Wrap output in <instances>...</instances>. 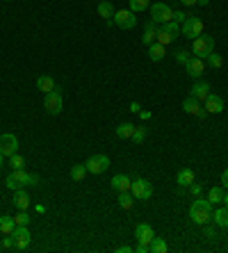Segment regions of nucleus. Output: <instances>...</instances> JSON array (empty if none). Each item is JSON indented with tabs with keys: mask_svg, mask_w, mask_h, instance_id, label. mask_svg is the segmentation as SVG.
<instances>
[{
	"mask_svg": "<svg viewBox=\"0 0 228 253\" xmlns=\"http://www.w3.org/2000/svg\"><path fill=\"white\" fill-rule=\"evenodd\" d=\"M135 237H137L139 244H151V240L155 237V233H153L151 224H137L135 226Z\"/></svg>",
	"mask_w": 228,
	"mask_h": 253,
	"instance_id": "nucleus-12",
	"label": "nucleus"
},
{
	"mask_svg": "<svg viewBox=\"0 0 228 253\" xmlns=\"http://www.w3.org/2000/svg\"><path fill=\"white\" fill-rule=\"evenodd\" d=\"M169 251V244L162 240V237H153L149 244V253H167Z\"/></svg>",
	"mask_w": 228,
	"mask_h": 253,
	"instance_id": "nucleus-25",
	"label": "nucleus"
},
{
	"mask_svg": "<svg viewBox=\"0 0 228 253\" xmlns=\"http://www.w3.org/2000/svg\"><path fill=\"white\" fill-rule=\"evenodd\" d=\"M176 60L180 62V64H185V62H187L189 57H187V53H185V50H178V53H176Z\"/></svg>",
	"mask_w": 228,
	"mask_h": 253,
	"instance_id": "nucleus-39",
	"label": "nucleus"
},
{
	"mask_svg": "<svg viewBox=\"0 0 228 253\" xmlns=\"http://www.w3.org/2000/svg\"><path fill=\"white\" fill-rule=\"evenodd\" d=\"M205 235H208L210 240H212V237H215V228H210L208 224H205Z\"/></svg>",
	"mask_w": 228,
	"mask_h": 253,
	"instance_id": "nucleus-43",
	"label": "nucleus"
},
{
	"mask_svg": "<svg viewBox=\"0 0 228 253\" xmlns=\"http://www.w3.org/2000/svg\"><path fill=\"white\" fill-rule=\"evenodd\" d=\"M2 162H5V155L0 153V167H2Z\"/></svg>",
	"mask_w": 228,
	"mask_h": 253,
	"instance_id": "nucleus-51",
	"label": "nucleus"
},
{
	"mask_svg": "<svg viewBox=\"0 0 228 253\" xmlns=\"http://www.w3.org/2000/svg\"><path fill=\"white\" fill-rule=\"evenodd\" d=\"M208 2H210V0H196V5H201V7H205Z\"/></svg>",
	"mask_w": 228,
	"mask_h": 253,
	"instance_id": "nucleus-49",
	"label": "nucleus"
},
{
	"mask_svg": "<svg viewBox=\"0 0 228 253\" xmlns=\"http://www.w3.org/2000/svg\"><path fill=\"white\" fill-rule=\"evenodd\" d=\"M14 242H16V249H27L30 247V230H27V226H16L14 228Z\"/></svg>",
	"mask_w": 228,
	"mask_h": 253,
	"instance_id": "nucleus-13",
	"label": "nucleus"
},
{
	"mask_svg": "<svg viewBox=\"0 0 228 253\" xmlns=\"http://www.w3.org/2000/svg\"><path fill=\"white\" fill-rule=\"evenodd\" d=\"M180 5H187V7H192V5H196V0H180Z\"/></svg>",
	"mask_w": 228,
	"mask_h": 253,
	"instance_id": "nucleus-47",
	"label": "nucleus"
},
{
	"mask_svg": "<svg viewBox=\"0 0 228 253\" xmlns=\"http://www.w3.org/2000/svg\"><path fill=\"white\" fill-rule=\"evenodd\" d=\"M224 187H212L208 192V201L212 203V206H219V203H224Z\"/></svg>",
	"mask_w": 228,
	"mask_h": 253,
	"instance_id": "nucleus-29",
	"label": "nucleus"
},
{
	"mask_svg": "<svg viewBox=\"0 0 228 253\" xmlns=\"http://www.w3.org/2000/svg\"><path fill=\"white\" fill-rule=\"evenodd\" d=\"M85 167H87V171L94 173V176L105 173L110 169V158H107V155H91L89 160L85 162Z\"/></svg>",
	"mask_w": 228,
	"mask_h": 253,
	"instance_id": "nucleus-8",
	"label": "nucleus"
},
{
	"mask_svg": "<svg viewBox=\"0 0 228 253\" xmlns=\"http://www.w3.org/2000/svg\"><path fill=\"white\" fill-rule=\"evenodd\" d=\"M151 16H153V23H169L174 21V9L169 5H164V2H153L151 5Z\"/></svg>",
	"mask_w": 228,
	"mask_h": 253,
	"instance_id": "nucleus-7",
	"label": "nucleus"
},
{
	"mask_svg": "<svg viewBox=\"0 0 228 253\" xmlns=\"http://www.w3.org/2000/svg\"><path fill=\"white\" fill-rule=\"evenodd\" d=\"M98 16H101V19H107V21L114 16V7H112L110 0H103V2H98Z\"/></svg>",
	"mask_w": 228,
	"mask_h": 253,
	"instance_id": "nucleus-27",
	"label": "nucleus"
},
{
	"mask_svg": "<svg viewBox=\"0 0 228 253\" xmlns=\"http://www.w3.org/2000/svg\"><path fill=\"white\" fill-rule=\"evenodd\" d=\"M212 212H215V207H212L210 201L196 199L192 203V207H189V219L194 221V224H199V226H205V224L212 221Z\"/></svg>",
	"mask_w": 228,
	"mask_h": 253,
	"instance_id": "nucleus-1",
	"label": "nucleus"
},
{
	"mask_svg": "<svg viewBox=\"0 0 228 253\" xmlns=\"http://www.w3.org/2000/svg\"><path fill=\"white\" fill-rule=\"evenodd\" d=\"M14 221H16V226H27V221H30V217H27L25 210H19V214L14 217Z\"/></svg>",
	"mask_w": 228,
	"mask_h": 253,
	"instance_id": "nucleus-36",
	"label": "nucleus"
},
{
	"mask_svg": "<svg viewBox=\"0 0 228 253\" xmlns=\"http://www.w3.org/2000/svg\"><path fill=\"white\" fill-rule=\"evenodd\" d=\"M155 37H157V27H155V23H146V27H144V37H142L144 46H151V44L155 41Z\"/></svg>",
	"mask_w": 228,
	"mask_h": 253,
	"instance_id": "nucleus-22",
	"label": "nucleus"
},
{
	"mask_svg": "<svg viewBox=\"0 0 228 253\" xmlns=\"http://www.w3.org/2000/svg\"><path fill=\"white\" fill-rule=\"evenodd\" d=\"M185 69H187V73L192 75V78H196V80L205 73V64H203V60H199V57H189V60L185 62Z\"/></svg>",
	"mask_w": 228,
	"mask_h": 253,
	"instance_id": "nucleus-14",
	"label": "nucleus"
},
{
	"mask_svg": "<svg viewBox=\"0 0 228 253\" xmlns=\"http://www.w3.org/2000/svg\"><path fill=\"white\" fill-rule=\"evenodd\" d=\"M37 89L44 93L52 92V89H55V80H52L51 75H39V78H37Z\"/></svg>",
	"mask_w": 228,
	"mask_h": 253,
	"instance_id": "nucleus-24",
	"label": "nucleus"
},
{
	"mask_svg": "<svg viewBox=\"0 0 228 253\" xmlns=\"http://www.w3.org/2000/svg\"><path fill=\"white\" fill-rule=\"evenodd\" d=\"M182 110H185L187 114H194L196 116V112L201 110V105H199V100H196L194 96H187V98L182 100Z\"/></svg>",
	"mask_w": 228,
	"mask_h": 253,
	"instance_id": "nucleus-28",
	"label": "nucleus"
},
{
	"mask_svg": "<svg viewBox=\"0 0 228 253\" xmlns=\"http://www.w3.org/2000/svg\"><path fill=\"white\" fill-rule=\"evenodd\" d=\"M37 212L44 214V212H46V206H41V203H39V206H37Z\"/></svg>",
	"mask_w": 228,
	"mask_h": 253,
	"instance_id": "nucleus-48",
	"label": "nucleus"
},
{
	"mask_svg": "<svg viewBox=\"0 0 228 253\" xmlns=\"http://www.w3.org/2000/svg\"><path fill=\"white\" fill-rule=\"evenodd\" d=\"M189 189H192V194H194V196H199V194H201V185H196V183H192V185H189Z\"/></svg>",
	"mask_w": 228,
	"mask_h": 253,
	"instance_id": "nucleus-41",
	"label": "nucleus"
},
{
	"mask_svg": "<svg viewBox=\"0 0 228 253\" xmlns=\"http://www.w3.org/2000/svg\"><path fill=\"white\" fill-rule=\"evenodd\" d=\"M87 173H89V171H87V167H85V164H76V167L71 169V178L76 180V183H82Z\"/></svg>",
	"mask_w": 228,
	"mask_h": 253,
	"instance_id": "nucleus-31",
	"label": "nucleus"
},
{
	"mask_svg": "<svg viewBox=\"0 0 228 253\" xmlns=\"http://www.w3.org/2000/svg\"><path fill=\"white\" fill-rule=\"evenodd\" d=\"M110 183H112V189H114V192H130V187H132V180L128 178L126 173H117Z\"/></svg>",
	"mask_w": 228,
	"mask_h": 253,
	"instance_id": "nucleus-15",
	"label": "nucleus"
},
{
	"mask_svg": "<svg viewBox=\"0 0 228 253\" xmlns=\"http://www.w3.org/2000/svg\"><path fill=\"white\" fill-rule=\"evenodd\" d=\"M205 110H208V114L224 112V98L217 96V93H208V98H205Z\"/></svg>",
	"mask_w": 228,
	"mask_h": 253,
	"instance_id": "nucleus-16",
	"label": "nucleus"
},
{
	"mask_svg": "<svg viewBox=\"0 0 228 253\" xmlns=\"http://www.w3.org/2000/svg\"><path fill=\"white\" fill-rule=\"evenodd\" d=\"M62 105H64V100H62V92H59L57 87L52 89V92L46 93V98H44V107H46V112L52 114V116H57L59 112H62Z\"/></svg>",
	"mask_w": 228,
	"mask_h": 253,
	"instance_id": "nucleus-6",
	"label": "nucleus"
},
{
	"mask_svg": "<svg viewBox=\"0 0 228 253\" xmlns=\"http://www.w3.org/2000/svg\"><path fill=\"white\" fill-rule=\"evenodd\" d=\"M130 192L135 199L139 201H149L151 199V194H153V185H151L146 178H137L132 180V187H130Z\"/></svg>",
	"mask_w": 228,
	"mask_h": 253,
	"instance_id": "nucleus-9",
	"label": "nucleus"
},
{
	"mask_svg": "<svg viewBox=\"0 0 228 253\" xmlns=\"http://www.w3.org/2000/svg\"><path fill=\"white\" fill-rule=\"evenodd\" d=\"M164 55H167V46L157 44V41H153V44L149 46V57H151L153 62H160V60L164 57Z\"/></svg>",
	"mask_w": 228,
	"mask_h": 253,
	"instance_id": "nucleus-19",
	"label": "nucleus"
},
{
	"mask_svg": "<svg viewBox=\"0 0 228 253\" xmlns=\"http://www.w3.org/2000/svg\"><path fill=\"white\" fill-rule=\"evenodd\" d=\"M14 228H16V221H14V217H7V214H2V217H0V233H2V235H12Z\"/></svg>",
	"mask_w": 228,
	"mask_h": 253,
	"instance_id": "nucleus-23",
	"label": "nucleus"
},
{
	"mask_svg": "<svg viewBox=\"0 0 228 253\" xmlns=\"http://www.w3.org/2000/svg\"><path fill=\"white\" fill-rule=\"evenodd\" d=\"M185 19H187V14H185V12H174V21H176L178 25H180Z\"/></svg>",
	"mask_w": 228,
	"mask_h": 253,
	"instance_id": "nucleus-38",
	"label": "nucleus"
},
{
	"mask_svg": "<svg viewBox=\"0 0 228 253\" xmlns=\"http://www.w3.org/2000/svg\"><path fill=\"white\" fill-rule=\"evenodd\" d=\"M0 153L5 155V158H12L14 153H19V139H16V135H12V133L0 135Z\"/></svg>",
	"mask_w": 228,
	"mask_h": 253,
	"instance_id": "nucleus-10",
	"label": "nucleus"
},
{
	"mask_svg": "<svg viewBox=\"0 0 228 253\" xmlns=\"http://www.w3.org/2000/svg\"><path fill=\"white\" fill-rule=\"evenodd\" d=\"M2 249H16L14 235H5V240H2Z\"/></svg>",
	"mask_w": 228,
	"mask_h": 253,
	"instance_id": "nucleus-37",
	"label": "nucleus"
},
{
	"mask_svg": "<svg viewBox=\"0 0 228 253\" xmlns=\"http://www.w3.org/2000/svg\"><path fill=\"white\" fill-rule=\"evenodd\" d=\"M39 183H41L39 176L27 173L25 169H14L5 180V185L9 187V189H21V187H25V185H39Z\"/></svg>",
	"mask_w": 228,
	"mask_h": 253,
	"instance_id": "nucleus-2",
	"label": "nucleus"
},
{
	"mask_svg": "<svg viewBox=\"0 0 228 253\" xmlns=\"http://www.w3.org/2000/svg\"><path fill=\"white\" fill-rule=\"evenodd\" d=\"M9 167L12 169H25V160H23L19 153H14L12 158H9Z\"/></svg>",
	"mask_w": 228,
	"mask_h": 253,
	"instance_id": "nucleus-33",
	"label": "nucleus"
},
{
	"mask_svg": "<svg viewBox=\"0 0 228 253\" xmlns=\"http://www.w3.org/2000/svg\"><path fill=\"white\" fill-rule=\"evenodd\" d=\"M212 50H215V39L208 37V34H201V37L192 39V55L199 57V60H205Z\"/></svg>",
	"mask_w": 228,
	"mask_h": 253,
	"instance_id": "nucleus-3",
	"label": "nucleus"
},
{
	"mask_svg": "<svg viewBox=\"0 0 228 253\" xmlns=\"http://www.w3.org/2000/svg\"><path fill=\"white\" fill-rule=\"evenodd\" d=\"M117 137L119 139H132V133H135V126L132 123H121V126H117Z\"/></svg>",
	"mask_w": 228,
	"mask_h": 253,
	"instance_id": "nucleus-26",
	"label": "nucleus"
},
{
	"mask_svg": "<svg viewBox=\"0 0 228 253\" xmlns=\"http://www.w3.org/2000/svg\"><path fill=\"white\" fill-rule=\"evenodd\" d=\"M205 60H208V64H210L212 69H222V67H224V60L219 57V55H215V53H210Z\"/></svg>",
	"mask_w": 228,
	"mask_h": 253,
	"instance_id": "nucleus-35",
	"label": "nucleus"
},
{
	"mask_svg": "<svg viewBox=\"0 0 228 253\" xmlns=\"http://www.w3.org/2000/svg\"><path fill=\"white\" fill-rule=\"evenodd\" d=\"M132 251V247H119L117 249V253H130Z\"/></svg>",
	"mask_w": 228,
	"mask_h": 253,
	"instance_id": "nucleus-46",
	"label": "nucleus"
},
{
	"mask_svg": "<svg viewBox=\"0 0 228 253\" xmlns=\"http://www.w3.org/2000/svg\"><path fill=\"white\" fill-rule=\"evenodd\" d=\"M208 93H210V85L208 82H196L194 87H192V93H189V96H194L196 100H205L208 98Z\"/></svg>",
	"mask_w": 228,
	"mask_h": 253,
	"instance_id": "nucleus-17",
	"label": "nucleus"
},
{
	"mask_svg": "<svg viewBox=\"0 0 228 253\" xmlns=\"http://www.w3.org/2000/svg\"><path fill=\"white\" fill-rule=\"evenodd\" d=\"M14 206L19 207V210H27V206H30V196L23 192V187L14 189Z\"/></svg>",
	"mask_w": 228,
	"mask_h": 253,
	"instance_id": "nucleus-20",
	"label": "nucleus"
},
{
	"mask_svg": "<svg viewBox=\"0 0 228 253\" xmlns=\"http://www.w3.org/2000/svg\"><path fill=\"white\" fill-rule=\"evenodd\" d=\"M224 206H226V207H228V192H226V194H224Z\"/></svg>",
	"mask_w": 228,
	"mask_h": 253,
	"instance_id": "nucleus-50",
	"label": "nucleus"
},
{
	"mask_svg": "<svg viewBox=\"0 0 228 253\" xmlns=\"http://www.w3.org/2000/svg\"><path fill=\"white\" fill-rule=\"evenodd\" d=\"M135 251H137V253H149V244H139V242H137Z\"/></svg>",
	"mask_w": 228,
	"mask_h": 253,
	"instance_id": "nucleus-40",
	"label": "nucleus"
},
{
	"mask_svg": "<svg viewBox=\"0 0 228 253\" xmlns=\"http://www.w3.org/2000/svg\"><path fill=\"white\" fill-rule=\"evenodd\" d=\"M205 114H208V110H205V107H201V110L196 112V116H199V119H205Z\"/></svg>",
	"mask_w": 228,
	"mask_h": 253,
	"instance_id": "nucleus-45",
	"label": "nucleus"
},
{
	"mask_svg": "<svg viewBox=\"0 0 228 253\" xmlns=\"http://www.w3.org/2000/svg\"><path fill=\"white\" fill-rule=\"evenodd\" d=\"M212 221H215L219 228H228V207H217L215 212H212Z\"/></svg>",
	"mask_w": 228,
	"mask_h": 253,
	"instance_id": "nucleus-18",
	"label": "nucleus"
},
{
	"mask_svg": "<svg viewBox=\"0 0 228 253\" xmlns=\"http://www.w3.org/2000/svg\"><path fill=\"white\" fill-rule=\"evenodd\" d=\"M139 110H142V107H139V103H137V100H135V103H130V112H139Z\"/></svg>",
	"mask_w": 228,
	"mask_h": 253,
	"instance_id": "nucleus-44",
	"label": "nucleus"
},
{
	"mask_svg": "<svg viewBox=\"0 0 228 253\" xmlns=\"http://www.w3.org/2000/svg\"><path fill=\"white\" fill-rule=\"evenodd\" d=\"M130 2V12H146L151 5V0H128Z\"/></svg>",
	"mask_w": 228,
	"mask_h": 253,
	"instance_id": "nucleus-32",
	"label": "nucleus"
},
{
	"mask_svg": "<svg viewBox=\"0 0 228 253\" xmlns=\"http://www.w3.org/2000/svg\"><path fill=\"white\" fill-rule=\"evenodd\" d=\"M144 139H146V128L135 126V133H132V141H135V144H142Z\"/></svg>",
	"mask_w": 228,
	"mask_h": 253,
	"instance_id": "nucleus-34",
	"label": "nucleus"
},
{
	"mask_svg": "<svg viewBox=\"0 0 228 253\" xmlns=\"http://www.w3.org/2000/svg\"><path fill=\"white\" fill-rule=\"evenodd\" d=\"M180 34L187 37V39H196L203 34V21L196 19V16H187V19L180 23Z\"/></svg>",
	"mask_w": 228,
	"mask_h": 253,
	"instance_id": "nucleus-5",
	"label": "nucleus"
},
{
	"mask_svg": "<svg viewBox=\"0 0 228 253\" xmlns=\"http://www.w3.org/2000/svg\"><path fill=\"white\" fill-rule=\"evenodd\" d=\"M222 183H224V187L228 189V169H224V173H222Z\"/></svg>",
	"mask_w": 228,
	"mask_h": 253,
	"instance_id": "nucleus-42",
	"label": "nucleus"
},
{
	"mask_svg": "<svg viewBox=\"0 0 228 253\" xmlns=\"http://www.w3.org/2000/svg\"><path fill=\"white\" fill-rule=\"evenodd\" d=\"M119 206L124 207V210H132V206H135L132 194L130 192H119Z\"/></svg>",
	"mask_w": 228,
	"mask_h": 253,
	"instance_id": "nucleus-30",
	"label": "nucleus"
},
{
	"mask_svg": "<svg viewBox=\"0 0 228 253\" xmlns=\"http://www.w3.org/2000/svg\"><path fill=\"white\" fill-rule=\"evenodd\" d=\"M178 34H180V25H178L176 21H169V23H162V25L157 27V44H162V46H169L171 41L178 39Z\"/></svg>",
	"mask_w": 228,
	"mask_h": 253,
	"instance_id": "nucleus-4",
	"label": "nucleus"
},
{
	"mask_svg": "<svg viewBox=\"0 0 228 253\" xmlns=\"http://www.w3.org/2000/svg\"><path fill=\"white\" fill-rule=\"evenodd\" d=\"M114 23H117L121 30H132V27L137 25V19H135V12H130V9H119V12H114Z\"/></svg>",
	"mask_w": 228,
	"mask_h": 253,
	"instance_id": "nucleus-11",
	"label": "nucleus"
},
{
	"mask_svg": "<svg viewBox=\"0 0 228 253\" xmlns=\"http://www.w3.org/2000/svg\"><path fill=\"white\" fill-rule=\"evenodd\" d=\"M194 171H192V169H180V171H178V176H176V183L180 187H189L192 185V183H194Z\"/></svg>",
	"mask_w": 228,
	"mask_h": 253,
	"instance_id": "nucleus-21",
	"label": "nucleus"
}]
</instances>
